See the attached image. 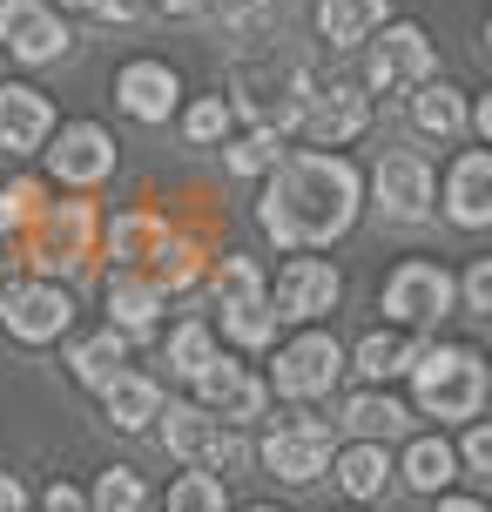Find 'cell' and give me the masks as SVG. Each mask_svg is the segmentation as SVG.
Listing matches in <instances>:
<instances>
[{
    "label": "cell",
    "instance_id": "cell-14",
    "mask_svg": "<svg viewBox=\"0 0 492 512\" xmlns=\"http://www.w3.org/2000/svg\"><path fill=\"white\" fill-rule=\"evenodd\" d=\"M48 169L61 182H75V189L108 182V176H115V135L95 128V122H68L61 135H54V149H48Z\"/></svg>",
    "mask_w": 492,
    "mask_h": 512
},
{
    "label": "cell",
    "instance_id": "cell-48",
    "mask_svg": "<svg viewBox=\"0 0 492 512\" xmlns=\"http://www.w3.org/2000/svg\"><path fill=\"white\" fill-rule=\"evenodd\" d=\"M243 512H284V506H243Z\"/></svg>",
    "mask_w": 492,
    "mask_h": 512
},
{
    "label": "cell",
    "instance_id": "cell-17",
    "mask_svg": "<svg viewBox=\"0 0 492 512\" xmlns=\"http://www.w3.org/2000/svg\"><path fill=\"white\" fill-rule=\"evenodd\" d=\"M445 216H452L459 230H486V223H492V155L486 149H466L459 162H452Z\"/></svg>",
    "mask_w": 492,
    "mask_h": 512
},
{
    "label": "cell",
    "instance_id": "cell-42",
    "mask_svg": "<svg viewBox=\"0 0 492 512\" xmlns=\"http://www.w3.org/2000/svg\"><path fill=\"white\" fill-rule=\"evenodd\" d=\"M466 310H492V263L466 270Z\"/></svg>",
    "mask_w": 492,
    "mask_h": 512
},
{
    "label": "cell",
    "instance_id": "cell-34",
    "mask_svg": "<svg viewBox=\"0 0 492 512\" xmlns=\"http://www.w3.org/2000/svg\"><path fill=\"white\" fill-rule=\"evenodd\" d=\"M223 162H230L236 176H263V169H277L284 155H277V128H250V135H236L230 149H223Z\"/></svg>",
    "mask_w": 492,
    "mask_h": 512
},
{
    "label": "cell",
    "instance_id": "cell-18",
    "mask_svg": "<svg viewBox=\"0 0 492 512\" xmlns=\"http://www.w3.org/2000/svg\"><path fill=\"white\" fill-rule=\"evenodd\" d=\"M176 68L169 61H129L122 75H115V102L129 108L135 122H169V108H176Z\"/></svg>",
    "mask_w": 492,
    "mask_h": 512
},
{
    "label": "cell",
    "instance_id": "cell-30",
    "mask_svg": "<svg viewBox=\"0 0 492 512\" xmlns=\"http://www.w3.org/2000/svg\"><path fill=\"white\" fill-rule=\"evenodd\" d=\"M223 331H230L236 344H243V351L270 344V337H277V304H270V290L243 297V304H223Z\"/></svg>",
    "mask_w": 492,
    "mask_h": 512
},
{
    "label": "cell",
    "instance_id": "cell-49",
    "mask_svg": "<svg viewBox=\"0 0 492 512\" xmlns=\"http://www.w3.org/2000/svg\"><path fill=\"white\" fill-rule=\"evenodd\" d=\"M351 512H371V506H351Z\"/></svg>",
    "mask_w": 492,
    "mask_h": 512
},
{
    "label": "cell",
    "instance_id": "cell-35",
    "mask_svg": "<svg viewBox=\"0 0 492 512\" xmlns=\"http://www.w3.org/2000/svg\"><path fill=\"white\" fill-rule=\"evenodd\" d=\"M209 358H216V337H209V324H176V331H169V371L196 378Z\"/></svg>",
    "mask_w": 492,
    "mask_h": 512
},
{
    "label": "cell",
    "instance_id": "cell-24",
    "mask_svg": "<svg viewBox=\"0 0 492 512\" xmlns=\"http://www.w3.org/2000/svg\"><path fill=\"white\" fill-rule=\"evenodd\" d=\"M337 486L351 492L358 506H371V499H385V486H391V459H385V445H371V438H358L351 452H337Z\"/></svg>",
    "mask_w": 492,
    "mask_h": 512
},
{
    "label": "cell",
    "instance_id": "cell-8",
    "mask_svg": "<svg viewBox=\"0 0 492 512\" xmlns=\"http://www.w3.org/2000/svg\"><path fill=\"white\" fill-rule=\"evenodd\" d=\"M344 378V344L331 331H304L277 351V391L284 398H324Z\"/></svg>",
    "mask_w": 492,
    "mask_h": 512
},
{
    "label": "cell",
    "instance_id": "cell-15",
    "mask_svg": "<svg viewBox=\"0 0 492 512\" xmlns=\"http://www.w3.org/2000/svg\"><path fill=\"white\" fill-rule=\"evenodd\" d=\"M364 122H371V102H364V88H351V81H317V95L297 115V128L317 135V142H331V149L351 142V135H364Z\"/></svg>",
    "mask_w": 492,
    "mask_h": 512
},
{
    "label": "cell",
    "instance_id": "cell-45",
    "mask_svg": "<svg viewBox=\"0 0 492 512\" xmlns=\"http://www.w3.org/2000/svg\"><path fill=\"white\" fill-rule=\"evenodd\" d=\"M162 14H176V21H189V14H203V0H156Z\"/></svg>",
    "mask_w": 492,
    "mask_h": 512
},
{
    "label": "cell",
    "instance_id": "cell-23",
    "mask_svg": "<svg viewBox=\"0 0 492 512\" xmlns=\"http://www.w3.org/2000/svg\"><path fill=\"white\" fill-rule=\"evenodd\" d=\"M391 472H398L412 492H445L452 479H459V452H452L445 438H412V445H405V459L391 465Z\"/></svg>",
    "mask_w": 492,
    "mask_h": 512
},
{
    "label": "cell",
    "instance_id": "cell-39",
    "mask_svg": "<svg viewBox=\"0 0 492 512\" xmlns=\"http://www.w3.org/2000/svg\"><path fill=\"white\" fill-rule=\"evenodd\" d=\"M472 432H466V445H459V472L466 479H492V432H486V418H466Z\"/></svg>",
    "mask_w": 492,
    "mask_h": 512
},
{
    "label": "cell",
    "instance_id": "cell-43",
    "mask_svg": "<svg viewBox=\"0 0 492 512\" xmlns=\"http://www.w3.org/2000/svg\"><path fill=\"white\" fill-rule=\"evenodd\" d=\"M142 7H149V0H95V14H102V21H115V27H129Z\"/></svg>",
    "mask_w": 492,
    "mask_h": 512
},
{
    "label": "cell",
    "instance_id": "cell-40",
    "mask_svg": "<svg viewBox=\"0 0 492 512\" xmlns=\"http://www.w3.org/2000/svg\"><path fill=\"white\" fill-rule=\"evenodd\" d=\"M41 216V189L34 182H14V189H0V230H21Z\"/></svg>",
    "mask_w": 492,
    "mask_h": 512
},
{
    "label": "cell",
    "instance_id": "cell-41",
    "mask_svg": "<svg viewBox=\"0 0 492 512\" xmlns=\"http://www.w3.org/2000/svg\"><path fill=\"white\" fill-rule=\"evenodd\" d=\"M41 512H88V492L68 486V479H54V486L41 492Z\"/></svg>",
    "mask_w": 492,
    "mask_h": 512
},
{
    "label": "cell",
    "instance_id": "cell-22",
    "mask_svg": "<svg viewBox=\"0 0 492 512\" xmlns=\"http://www.w3.org/2000/svg\"><path fill=\"white\" fill-rule=\"evenodd\" d=\"M156 310H162V283L156 277H135V270H115V277H108V324H115L122 337L149 331Z\"/></svg>",
    "mask_w": 492,
    "mask_h": 512
},
{
    "label": "cell",
    "instance_id": "cell-37",
    "mask_svg": "<svg viewBox=\"0 0 492 512\" xmlns=\"http://www.w3.org/2000/svg\"><path fill=\"white\" fill-rule=\"evenodd\" d=\"M263 277L250 256H223V270H216V304H243V297H257Z\"/></svg>",
    "mask_w": 492,
    "mask_h": 512
},
{
    "label": "cell",
    "instance_id": "cell-19",
    "mask_svg": "<svg viewBox=\"0 0 492 512\" xmlns=\"http://www.w3.org/2000/svg\"><path fill=\"white\" fill-rule=\"evenodd\" d=\"M54 135V108L27 81H0V149H41Z\"/></svg>",
    "mask_w": 492,
    "mask_h": 512
},
{
    "label": "cell",
    "instance_id": "cell-36",
    "mask_svg": "<svg viewBox=\"0 0 492 512\" xmlns=\"http://www.w3.org/2000/svg\"><path fill=\"white\" fill-rule=\"evenodd\" d=\"M182 135H189L196 149L223 142V135H230V102H223V95H203V102H196L189 115H182Z\"/></svg>",
    "mask_w": 492,
    "mask_h": 512
},
{
    "label": "cell",
    "instance_id": "cell-38",
    "mask_svg": "<svg viewBox=\"0 0 492 512\" xmlns=\"http://www.w3.org/2000/svg\"><path fill=\"white\" fill-rule=\"evenodd\" d=\"M156 236H162V223L135 209V216H115V230H108V250H115V256H142L149 243H156Z\"/></svg>",
    "mask_w": 492,
    "mask_h": 512
},
{
    "label": "cell",
    "instance_id": "cell-10",
    "mask_svg": "<svg viewBox=\"0 0 492 512\" xmlns=\"http://www.w3.org/2000/svg\"><path fill=\"white\" fill-rule=\"evenodd\" d=\"M68 41L75 34L48 0H0V48L14 61H54V54H68Z\"/></svg>",
    "mask_w": 492,
    "mask_h": 512
},
{
    "label": "cell",
    "instance_id": "cell-31",
    "mask_svg": "<svg viewBox=\"0 0 492 512\" xmlns=\"http://www.w3.org/2000/svg\"><path fill=\"white\" fill-rule=\"evenodd\" d=\"M142 506H149V486L135 479L129 465H108L95 479V492H88V512H142Z\"/></svg>",
    "mask_w": 492,
    "mask_h": 512
},
{
    "label": "cell",
    "instance_id": "cell-11",
    "mask_svg": "<svg viewBox=\"0 0 492 512\" xmlns=\"http://www.w3.org/2000/svg\"><path fill=\"white\" fill-rule=\"evenodd\" d=\"M263 472H277L284 486H311V479H324L331 472V425H317V418H304V425H284V432L263 438Z\"/></svg>",
    "mask_w": 492,
    "mask_h": 512
},
{
    "label": "cell",
    "instance_id": "cell-9",
    "mask_svg": "<svg viewBox=\"0 0 492 512\" xmlns=\"http://www.w3.org/2000/svg\"><path fill=\"white\" fill-rule=\"evenodd\" d=\"M337 297H344V277H337V263H324V256H290L284 270H277V290H270L277 317H297V324L337 310Z\"/></svg>",
    "mask_w": 492,
    "mask_h": 512
},
{
    "label": "cell",
    "instance_id": "cell-13",
    "mask_svg": "<svg viewBox=\"0 0 492 512\" xmlns=\"http://www.w3.org/2000/svg\"><path fill=\"white\" fill-rule=\"evenodd\" d=\"M371 189H378V209H385L391 223H425L432 216V169H425L418 149H391L378 162Z\"/></svg>",
    "mask_w": 492,
    "mask_h": 512
},
{
    "label": "cell",
    "instance_id": "cell-28",
    "mask_svg": "<svg viewBox=\"0 0 492 512\" xmlns=\"http://www.w3.org/2000/svg\"><path fill=\"white\" fill-rule=\"evenodd\" d=\"M412 358H418V337L412 331H371L358 344V371L371 384H385V378H398V371H412Z\"/></svg>",
    "mask_w": 492,
    "mask_h": 512
},
{
    "label": "cell",
    "instance_id": "cell-27",
    "mask_svg": "<svg viewBox=\"0 0 492 512\" xmlns=\"http://www.w3.org/2000/svg\"><path fill=\"white\" fill-rule=\"evenodd\" d=\"M68 364H75V378H81V384H95V391H102V384L115 378L122 364H129V337L108 324V331H95L88 344H75V351H68Z\"/></svg>",
    "mask_w": 492,
    "mask_h": 512
},
{
    "label": "cell",
    "instance_id": "cell-3",
    "mask_svg": "<svg viewBox=\"0 0 492 512\" xmlns=\"http://www.w3.org/2000/svg\"><path fill=\"white\" fill-rule=\"evenodd\" d=\"M412 391H418V411H432V418H479L486 364L466 344H432V351L412 358Z\"/></svg>",
    "mask_w": 492,
    "mask_h": 512
},
{
    "label": "cell",
    "instance_id": "cell-6",
    "mask_svg": "<svg viewBox=\"0 0 492 512\" xmlns=\"http://www.w3.org/2000/svg\"><path fill=\"white\" fill-rule=\"evenodd\" d=\"M445 310H452V277H445V263H398L385 277V317L398 331H418V324H439Z\"/></svg>",
    "mask_w": 492,
    "mask_h": 512
},
{
    "label": "cell",
    "instance_id": "cell-26",
    "mask_svg": "<svg viewBox=\"0 0 492 512\" xmlns=\"http://www.w3.org/2000/svg\"><path fill=\"white\" fill-rule=\"evenodd\" d=\"M344 425L358 438H371V445H385V438L405 432V405H398L391 391H358V398L344 405Z\"/></svg>",
    "mask_w": 492,
    "mask_h": 512
},
{
    "label": "cell",
    "instance_id": "cell-29",
    "mask_svg": "<svg viewBox=\"0 0 492 512\" xmlns=\"http://www.w3.org/2000/svg\"><path fill=\"white\" fill-rule=\"evenodd\" d=\"M203 7L216 14V27H223L230 48H257V41H270V0H203Z\"/></svg>",
    "mask_w": 492,
    "mask_h": 512
},
{
    "label": "cell",
    "instance_id": "cell-4",
    "mask_svg": "<svg viewBox=\"0 0 492 512\" xmlns=\"http://www.w3.org/2000/svg\"><path fill=\"white\" fill-rule=\"evenodd\" d=\"M162 418V445L176 452L182 465H196V472H250V445H243V432L236 425H223V418H209L203 405H169L156 411Z\"/></svg>",
    "mask_w": 492,
    "mask_h": 512
},
{
    "label": "cell",
    "instance_id": "cell-32",
    "mask_svg": "<svg viewBox=\"0 0 492 512\" xmlns=\"http://www.w3.org/2000/svg\"><path fill=\"white\" fill-rule=\"evenodd\" d=\"M149 263H156V283H169V290L196 283V270H203L189 236H156V243H149Z\"/></svg>",
    "mask_w": 492,
    "mask_h": 512
},
{
    "label": "cell",
    "instance_id": "cell-20",
    "mask_svg": "<svg viewBox=\"0 0 492 512\" xmlns=\"http://www.w3.org/2000/svg\"><path fill=\"white\" fill-rule=\"evenodd\" d=\"M102 398H108V425L115 432H142V425H156V411H162V384L142 378V371H115L102 384Z\"/></svg>",
    "mask_w": 492,
    "mask_h": 512
},
{
    "label": "cell",
    "instance_id": "cell-5",
    "mask_svg": "<svg viewBox=\"0 0 492 512\" xmlns=\"http://www.w3.org/2000/svg\"><path fill=\"white\" fill-rule=\"evenodd\" d=\"M75 324V297L48 277H27L0 290V331L21 337V344H54V337Z\"/></svg>",
    "mask_w": 492,
    "mask_h": 512
},
{
    "label": "cell",
    "instance_id": "cell-33",
    "mask_svg": "<svg viewBox=\"0 0 492 512\" xmlns=\"http://www.w3.org/2000/svg\"><path fill=\"white\" fill-rule=\"evenodd\" d=\"M169 512H230V499H223V479L189 465L176 486H169Z\"/></svg>",
    "mask_w": 492,
    "mask_h": 512
},
{
    "label": "cell",
    "instance_id": "cell-44",
    "mask_svg": "<svg viewBox=\"0 0 492 512\" xmlns=\"http://www.w3.org/2000/svg\"><path fill=\"white\" fill-rule=\"evenodd\" d=\"M0 512H27V492L14 472H0Z\"/></svg>",
    "mask_w": 492,
    "mask_h": 512
},
{
    "label": "cell",
    "instance_id": "cell-21",
    "mask_svg": "<svg viewBox=\"0 0 492 512\" xmlns=\"http://www.w3.org/2000/svg\"><path fill=\"white\" fill-rule=\"evenodd\" d=\"M466 95L459 88H445V81H418L412 95V128L425 135V142H459L466 135Z\"/></svg>",
    "mask_w": 492,
    "mask_h": 512
},
{
    "label": "cell",
    "instance_id": "cell-25",
    "mask_svg": "<svg viewBox=\"0 0 492 512\" xmlns=\"http://www.w3.org/2000/svg\"><path fill=\"white\" fill-rule=\"evenodd\" d=\"M385 27V0H324L317 7V34L331 41V48H358Z\"/></svg>",
    "mask_w": 492,
    "mask_h": 512
},
{
    "label": "cell",
    "instance_id": "cell-1",
    "mask_svg": "<svg viewBox=\"0 0 492 512\" xmlns=\"http://www.w3.org/2000/svg\"><path fill=\"white\" fill-rule=\"evenodd\" d=\"M364 182L344 155H290L277 162V176L257 203V223L277 250H317L358 223Z\"/></svg>",
    "mask_w": 492,
    "mask_h": 512
},
{
    "label": "cell",
    "instance_id": "cell-16",
    "mask_svg": "<svg viewBox=\"0 0 492 512\" xmlns=\"http://www.w3.org/2000/svg\"><path fill=\"white\" fill-rule=\"evenodd\" d=\"M88 236H95L88 203H48L41 209V236H34V270H68V263H81Z\"/></svg>",
    "mask_w": 492,
    "mask_h": 512
},
{
    "label": "cell",
    "instance_id": "cell-2",
    "mask_svg": "<svg viewBox=\"0 0 492 512\" xmlns=\"http://www.w3.org/2000/svg\"><path fill=\"white\" fill-rule=\"evenodd\" d=\"M236 88H243V108L257 115V128H297L304 102L317 95V68L304 54H243V68H236Z\"/></svg>",
    "mask_w": 492,
    "mask_h": 512
},
{
    "label": "cell",
    "instance_id": "cell-47",
    "mask_svg": "<svg viewBox=\"0 0 492 512\" xmlns=\"http://www.w3.org/2000/svg\"><path fill=\"white\" fill-rule=\"evenodd\" d=\"M48 7H95V0H48Z\"/></svg>",
    "mask_w": 492,
    "mask_h": 512
},
{
    "label": "cell",
    "instance_id": "cell-12",
    "mask_svg": "<svg viewBox=\"0 0 492 512\" xmlns=\"http://www.w3.org/2000/svg\"><path fill=\"white\" fill-rule=\"evenodd\" d=\"M364 81H371L378 95H398V88L432 81V41H425V27H412V21L385 27V41L371 48V68H364Z\"/></svg>",
    "mask_w": 492,
    "mask_h": 512
},
{
    "label": "cell",
    "instance_id": "cell-46",
    "mask_svg": "<svg viewBox=\"0 0 492 512\" xmlns=\"http://www.w3.org/2000/svg\"><path fill=\"white\" fill-rule=\"evenodd\" d=\"M439 512H486L479 499H459V492H439Z\"/></svg>",
    "mask_w": 492,
    "mask_h": 512
},
{
    "label": "cell",
    "instance_id": "cell-7",
    "mask_svg": "<svg viewBox=\"0 0 492 512\" xmlns=\"http://www.w3.org/2000/svg\"><path fill=\"white\" fill-rule=\"evenodd\" d=\"M189 384H196L203 411H209V418H223V425H250V418H263V405H270V384L250 378V371H243L236 358H223V351H216Z\"/></svg>",
    "mask_w": 492,
    "mask_h": 512
}]
</instances>
